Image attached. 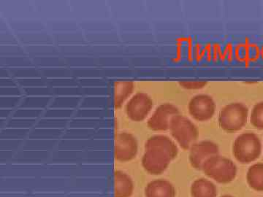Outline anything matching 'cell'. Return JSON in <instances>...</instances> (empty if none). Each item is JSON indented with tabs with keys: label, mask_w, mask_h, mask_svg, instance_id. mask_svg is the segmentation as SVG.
<instances>
[{
	"label": "cell",
	"mask_w": 263,
	"mask_h": 197,
	"mask_svg": "<svg viewBox=\"0 0 263 197\" xmlns=\"http://www.w3.org/2000/svg\"><path fill=\"white\" fill-rule=\"evenodd\" d=\"M153 105V100L148 94L138 92L126 105V114L133 122H143L149 114Z\"/></svg>",
	"instance_id": "cell-7"
},
{
	"label": "cell",
	"mask_w": 263,
	"mask_h": 197,
	"mask_svg": "<svg viewBox=\"0 0 263 197\" xmlns=\"http://www.w3.org/2000/svg\"><path fill=\"white\" fill-rule=\"evenodd\" d=\"M201 170L208 177L221 184L231 183L237 175V167L234 162L219 154L205 161Z\"/></svg>",
	"instance_id": "cell-1"
},
{
	"label": "cell",
	"mask_w": 263,
	"mask_h": 197,
	"mask_svg": "<svg viewBox=\"0 0 263 197\" xmlns=\"http://www.w3.org/2000/svg\"><path fill=\"white\" fill-rule=\"evenodd\" d=\"M248 115V108L243 104H229L219 113V126L228 132L240 131L247 124Z\"/></svg>",
	"instance_id": "cell-3"
},
{
	"label": "cell",
	"mask_w": 263,
	"mask_h": 197,
	"mask_svg": "<svg viewBox=\"0 0 263 197\" xmlns=\"http://www.w3.org/2000/svg\"><path fill=\"white\" fill-rule=\"evenodd\" d=\"M190 192L192 197H216L218 195L216 185L205 179H199L194 181Z\"/></svg>",
	"instance_id": "cell-13"
},
{
	"label": "cell",
	"mask_w": 263,
	"mask_h": 197,
	"mask_svg": "<svg viewBox=\"0 0 263 197\" xmlns=\"http://www.w3.org/2000/svg\"><path fill=\"white\" fill-rule=\"evenodd\" d=\"M170 130L175 140L183 150H189L198 137V130L195 124L181 114L171 120Z\"/></svg>",
	"instance_id": "cell-4"
},
{
	"label": "cell",
	"mask_w": 263,
	"mask_h": 197,
	"mask_svg": "<svg viewBox=\"0 0 263 197\" xmlns=\"http://www.w3.org/2000/svg\"><path fill=\"white\" fill-rule=\"evenodd\" d=\"M250 122L256 129L263 130V102L254 105L251 113Z\"/></svg>",
	"instance_id": "cell-17"
},
{
	"label": "cell",
	"mask_w": 263,
	"mask_h": 197,
	"mask_svg": "<svg viewBox=\"0 0 263 197\" xmlns=\"http://www.w3.org/2000/svg\"><path fill=\"white\" fill-rule=\"evenodd\" d=\"M138 143L136 136L131 133L122 131L116 134L114 156L120 162H127L136 158Z\"/></svg>",
	"instance_id": "cell-6"
},
{
	"label": "cell",
	"mask_w": 263,
	"mask_h": 197,
	"mask_svg": "<svg viewBox=\"0 0 263 197\" xmlns=\"http://www.w3.org/2000/svg\"><path fill=\"white\" fill-rule=\"evenodd\" d=\"M206 81H187L179 82L180 86L183 89L193 90L201 89L206 86Z\"/></svg>",
	"instance_id": "cell-18"
},
{
	"label": "cell",
	"mask_w": 263,
	"mask_h": 197,
	"mask_svg": "<svg viewBox=\"0 0 263 197\" xmlns=\"http://www.w3.org/2000/svg\"><path fill=\"white\" fill-rule=\"evenodd\" d=\"M142 165L148 173L158 175L163 173L174 160L168 152L157 146L145 145Z\"/></svg>",
	"instance_id": "cell-5"
},
{
	"label": "cell",
	"mask_w": 263,
	"mask_h": 197,
	"mask_svg": "<svg viewBox=\"0 0 263 197\" xmlns=\"http://www.w3.org/2000/svg\"><path fill=\"white\" fill-rule=\"evenodd\" d=\"M148 146H154L162 148L166 151L168 152L170 154L172 155L173 158L176 159L179 153V149L172 140L170 139L168 136L165 135H155L150 137L146 141V144Z\"/></svg>",
	"instance_id": "cell-16"
},
{
	"label": "cell",
	"mask_w": 263,
	"mask_h": 197,
	"mask_svg": "<svg viewBox=\"0 0 263 197\" xmlns=\"http://www.w3.org/2000/svg\"><path fill=\"white\" fill-rule=\"evenodd\" d=\"M262 143L257 134L246 132L237 136L233 143V153L240 164H250L259 158Z\"/></svg>",
	"instance_id": "cell-2"
},
{
	"label": "cell",
	"mask_w": 263,
	"mask_h": 197,
	"mask_svg": "<svg viewBox=\"0 0 263 197\" xmlns=\"http://www.w3.org/2000/svg\"><path fill=\"white\" fill-rule=\"evenodd\" d=\"M188 108L194 119L198 122H207L212 119L215 113L216 104L212 96L198 94L190 100Z\"/></svg>",
	"instance_id": "cell-8"
},
{
	"label": "cell",
	"mask_w": 263,
	"mask_h": 197,
	"mask_svg": "<svg viewBox=\"0 0 263 197\" xmlns=\"http://www.w3.org/2000/svg\"><path fill=\"white\" fill-rule=\"evenodd\" d=\"M247 181L249 187L256 191H263V164L251 166L247 174Z\"/></svg>",
	"instance_id": "cell-15"
},
{
	"label": "cell",
	"mask_w": 263,
	"mask_h": 197,
	"mask_svg": "<svg viewBox=\"0 0 263 197\" xmlns=\"http://www.w3.org/2000/svg\"><path fill=\"white\" fill-rule=\"evenodd\" d=\"M180 114L181 113L179 109L172 104H162L156 109L155 113L148 119L147 126L151 130H167L170 129V125L173 117Z\"/></svg>",
	"instance_id": "cell-9"
},
{
	"label": "cell",
	"mask_w": 263,
	"mask_h": 197,
	"mask_svg": "<svg viewBox=\"0 0 263 197\" xmlns=\"http://www.w3.org/2000/svg\"><path fill=\"white\" fill-rule=\"evenodd\" d=\"M135 89L133 81H117L114 85V107L116 109L122 108L123 104L130 96Z\"/></svg>",
	"instance_id": "cell-14"
},
{
	"label": "cell",
	"mask_w": 263,
	"mask_h": 197,
	"mask_svg": "<svg viewBox=\"0 0 263 197\" xmlns=\"http://www.w3.org/2000/svg\"><path fill=\"white\" fill-rule=\"evenodd\" d=\"M221 197H234V196H231V195H224V196H222Z\"/></svg>",
	"instance_id": "cell-19"
},
{
	"label": "cell",
	"mask_w": 263,
	"mask_h": 197,
	"mask_svg": "<svg viewBox=\"0 0 263 197\" xmlns=\"http://www.w3.org/2000/svg\"><path fill=\"white\" fill-rule=\"evenodd\" d=\"M145 195L146 197H176V191L167 180H155L147 185Z\"/></svg>",
	"instance_id": "cell-11"
},
{
	"label": "cell",
	"mask_w": 263,
	"mask_h": 197,
	"mask_svg": "<svg viewBox=\"0 0 263 197\" xmlns=\"http://www.w3.org/2000/svg\"><path fill=\"white\" fill-rule=\"evenodd\" d=\"M219 154V148L216 143L205 141L195 143L190 148V162L197 170H201L204 162L211 157Z\"/></svg>",
	"instance_id": "cell-10"
},
{
	"label": "cell",
	"mask_w": 263,
	"mask_h": 197,
	"mask_svg": "<svg viewBox=\"0 0 263 197\" xmlns=\"http://www.w3.org/2000/svg\"><path fill=\"white\" fill-rule=\"evenodd\" d=\"M115 197H130L134 191V183L125 172L117 170L114 172Z\"/></svg>",
	"instance_id": "cell-12"
}]
</instances>
